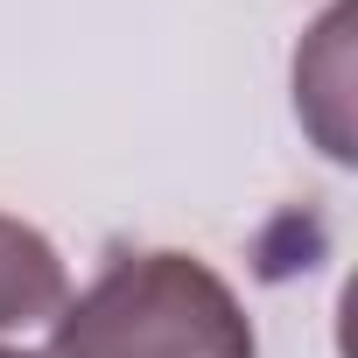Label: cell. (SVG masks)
<instances>
[{
    "label": "cell",
    "mask_w": 358,
    "mask_h": 358,
    "mask_svg": "<svg viewBox=\"0 0 358 358\" xmlns=\"http://www.w3.org/2000/svg\"><path fill=\"white\" fill-rule=\"evenodd\" d=\"M43 358H260L253 316L218 267L190 253H120L57 309Z\"/></svg>",
    "instance_id": "1"
},
{
    "label": "cell",
    "mask_w": 358,
    "mask_h": 358,
    "mask_svg": "<svg viewBox=\"0 0 358 358\" xmlns=\"http://www.w3.org/2000/svg\"><path fill=\"white\" fill-rule=\"evenodd\" d=\"M64 302H71L64 253H57L29 218H8V211H0V330L57 323Z\"/></svg>",
    "instance_id": "2"
},
{
    "label": "cell",
    "mask_w": 358,
    "mask_h": 358,
    "mask_svg": "<svg viewBox=\"0 0 358 358\" xmlns=\"http://www.w3.org/2000/svg\"><path fill=\"white\" fill-rule=\"evenodd\" d=\"M0 358H43V351H22V344H0Z\"/></svg>",
    "instance_id": "3"
}]
</instances>
